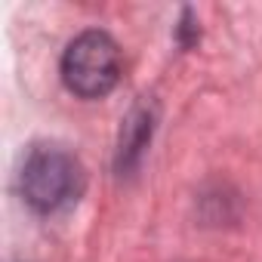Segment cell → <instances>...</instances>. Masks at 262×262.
<instances>
[{
	"instance_id": "cell-2",
	"label": "cell",
	"mask_w": 262,
	"mask_h": 262,
	"mask_svg": "<svg viewBox=\"0 0 262 262\" xmlns=\"http://www.w3.org/2000/svg\"><path fill=\"white\" fill-rule=\"evenodd\" d=\"M80 188H83V167L65 148L40 145L25 158L22 194L34 210L53 213V210L77 201Z\"/></svg>"
},
{
	"instance_id": "cell-1",
	"label": "cell",
	"mask_w": 262,
	"mask_h": 262,
	"mask_svg": "<svg viewBox=\"0 0 262 262\" xmlns=\"http://www.w3.org/2000/svg\"><path fill=\"white\" fill-rule=\"evenodd\" d=\"M62 80L80 99H102L120 80V47L105 31L77 34L62 56Z\"/></svg>"
}]
</instances>
